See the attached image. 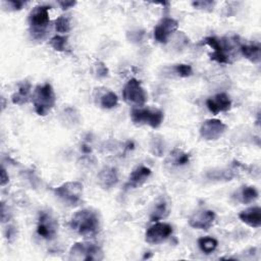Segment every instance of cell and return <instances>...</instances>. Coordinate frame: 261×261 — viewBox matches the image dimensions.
I'll use <instances>...</instances> for the list:
<instances>
[{"mask_svg":"<svg viewBox=\"0 0 261 261\" xmlns=\"http://www.w3.org/2000/svg\"><path fill=\"white\" fill-rule=\"evenodd\" d=\"M54 194L64 203L75 206L82 200L83 185L79 181H67L54 189Z\"/></svg>","mask_w":261,"mask_h":261,"instance_id":"cell-5","label":"cell"},{"mask_svg":"<svg viewBox=\"0 0 261 261\" xmlns=\"http://www.w3.org/2000/svg\"><path fill=\"white\" fill-rule=\"evenodd\" d=\"M56 232H57L56 220L53 219L51 215L48 214L47 212L41 211L38 219L37 233L46 240H52L56 236Z\"/></svg>","mask_w":261,"mask_h":261,"instance_id":"cell-11","label":"cell"},{"mask_svg":"<svg viewBox=\"0 0 261 261\" xmlns=\"http://www.w3.org/2000/svg\"><path fill=\"white\" fill-rule=\"evenodd\" d=\"M151 174V169L147 166H137L129 174L128 179L125 184L126 189H135L142 186Z\"/></svg>","mask_w":261,"mask_h":261,"instance_id":"cell-14","label":"cell"},{"mask_svg":"<svg viewBox=\"0 0 261 261\" xmlns=\"http://www.w3.org/2000/svg\"><path fill=\"white\" fill-rule=\"evenodd\" d=\"M118 180L117 171L113 167H104L98 173V181L104 189L112 188Z\"/></svg>","mask_w":261,"mask_h":261,"instance_id":"cell-16","label":"cell"},{"mask_svg":"<svg viewBox=\"0 0 261 261\" xmlns=\"http://www.w3.org/2000/svg\"><path fill=\"white\" fill-rule=\"evenodd\" d=\"M190 154L184 153L181 151H177V154L174 155V164L175 165H185L189 163Z\"/></svg>","mask_w":261,"mask_h":261,"instance_id":"cell-26","label":"cell"},{"mask_svg":"<svg viewBox=\"0 0 261 261\" xmlns=\"http://www.w3.org/2000/svg\"><path fill=\"white\" fill-rule=\"evenodd\" d=\"M242 54L252 61L253 63H258L260 61V48L256 45H242L241 46Z\"/></svg>","mask_w":261,"mask_h":261,"instance_id":"cell-18","label":"cell"},{"mask_svg":"<svg viewBox=\"0 0 261 261\" xmlns=\"http://www.w3.org/2000/svg\"><path fill=\"white\" fill-rule=\"evenodd\" d=\"M101 106L105 109H111L118 103V98L113 92H108L101 97Z\"/></svg>","mask_w":261,"mask_h":261,"instance_id":"cell-23","label":"cell"},{"mask_svg":"<svg viewBox=\"0 0 261 261\" xmlns=\"http://www.w3.org/2000/svg\"><path fill=\"white\" fill-rule=\"evenodd\" d=\"M8 4L11 5V8L13 10H19L23 6L24 2L23 1H19V0H13V1H8Z\"/></svg>","mask_w":261,"mask_h":261,"instance_id":"cell-29","label":"cell"},{"mask_svg":"<svg viewBox=\"0 0 261 261\" xmlns=\"http://www.w3.org/2000/svg\"><path fill=\"white\" fill-rule=\"evenodd\" d=\"M218 242L212 237H202L198 240V246L202 252L205 254L212 253L217 248Z\"/></svg>","mask_w":261,"mask_h":261,"instance_id":"cell-19","label":"cell"},{"mask_svg":"<svg viewBox=\"0 0 261 261\" xmlns=\"http://www.w3.org/2000/svg\"><path fill=\"white\" fill-rule=\"evenodd\" d=\"M8 180H9V176H8V174L6 173L5 168H4V167H2V168H1V179H0V185L3 187V186H5V185L8 182Z\"/></svg>","mask_w":261,"mask_h":261,"instance_id":"cell-31","label":"cell"},{"mask_svg":"<svg viewBox=\"0 0 261 261\" xmlns=\"http://www.w3.org/2000/svg\"><path fill=\"white\" fill-rule=\"evenodd\" d=\"M226 130V124L216 118L205 120L200 127V135L207 141H215L219 139Z\"/></svg>","mask_w":261,"mask_h":261,"instance_id":"cell-8","label":"cell"},{"mask_svg":"<svg viewBox=\"0 0 261 261\" xmlns=\"http://www.w3.org/2000/svg\"><path fill=\"white\" fill-rule=\"evenodd\" d=\"M75 1H59L58 4L60 5V7L63 9V10H66L68 8H71L72 6L75 5Z\"/></svg>","mask_w":261,"mask_h":261,"instance_id":"cell-30","label":"cell"},{"mask_svg":"<svg viewBox=\"0 0 261 261\" xmlns=\"http://www.w3.org/2000/svg\"><path fill=\"white\" fill-rule=\"evenodd\" d=\"M172 233V227L165 222H157L151 225L145 234V240L149 244H160L170 237Z\"/></svg>","mask_w":261,"mask_h":261,"instance_id":"cell-9","label":"cell"},{"mask_svg":"<svg viewBox=\"0 0 261 261\" xmlns=\"http://www.w3.org/2000/svg\"><path fill=\"white\" fill-rule=\"evenodd\" d=\"M69 258L73 260H101L103 252L100 247L92 243H75L69 251Z\"/></svg>","mask_w":261,"mask_h":261,"instance_id":"cell-6","label":"cell"},{"mask_svg":"<svg viewBox=\"0 0 261 261\" xmlns=\"http://www.w3.org/2000/svg\"><path fill=\"white\" fill-rule=\"evenodd\" d=\"M178 28V22L171 17H164L154 29V38L158 43L166 44L170 35H172Z\"/></svg>","mask_w":261,"mask_h":261,"instance_id":"cell-10","label":"cell"},{"mask_svg":"<svg viewBox=\"0 0 261 261\" xmlns=\"http://www.w3.org/2000/svg\"><path fill=\"white\" fill-rule=\"evenodd\" d=\"M69 226L83 237H94L99 232L100 220L96 212L90 209H83L71 217Z\"/></svg>","mask_w":261,"mask_h":261,"instance_id":"cell-1","label":"cell"},{"mask_svg":"<svg viewBox=\"0 0 261 261\" xmlns=\"http://www.w3.org/2000/svg\"><path fill=\"white\" fill-rule=\"evenodd\" d=\"M258 198V191L251 186L243 187L240 192V201L244 204L254 202Z\"/></svg>","mask_w":261,"mask_h":261,"instance_id":"cell-20","label":"cell"},{"mask_svg":"<svg viewBox=\"0 0 261 261\" xmlns=\"http://www.w3.org/2000/svg\"><path fill=\"white\" fill-rule=\"evenodd\" d=\"M51 47L59 52H63L67 49V37L56 35L50 40Z\"/></svg>","mask_w":261,"mask_h":261,"instance_id":"cell-22","label":"cell"},{"mask_svg":"<svg viewBox=\"0 0 261 261\" xmlns=\"http://www.w3.org/2000/svg\"><path fill=\"white\" fill-rule=\"evenodd\" d=\"M133 122L137 124H148L153 128L161 125L164 115L163 112L155 108H134L130 112Z\"/></svg>","mask_w":261,"mask_h":261,"instance_id":"cell-4","label":"cell"},{"mask_svg":"<svg viewBox=\"0 0 261 261\" xmlns=\"http://www.w3.org/2000/svg\"><path fill=\"white\" fill-rule=\"evenodd\" d=\"M82 150H83V152H85V153H89V152L91 151V148H90V147H88L87 145H83Z\"/></svg>","mask_w":261,"mask_h":261,"instance_id":"cell-32","label":"cell"},{"mask_svg":"<svg viewBox=\"0 0 261 261\" xmlns=\"http://www.w3.org/2000/svg\"><path fill=\"white\" fill-rule=\"evenodd\" d=\"M123 100L127 104L135 106H143L147 101V95L142 87L140 81L136 79H130L122 90Z\"/></svg>","mask_w":261,"mask_h":261,"instance_id":"cell-7","label":"cell"},{"mask_svg":"<svg viewBox=\"0 0 261 261\" xmlns=\"http://www.w3.org/2000/svg\"><path fill=\"white\" fill-rule=\"evenodd\" d=\"M215 213L212 210H202L194 213L190 219L189 224L197 229H209L215 220Z\"/></svg>","mask_w":261,"mask_h":261,"instance_id":"cell-12","label":"cell"},{"mask_svg":"<svg viewBox=\"0 0 261 261\" xmlns=\"http://www.w3.org/2000/svg\"><path fill=\"white\" fill-rule=\"evenodd\" d=\"M240 219L251 227H260L261 225V208L258 206L250 207L239 214Z\"/></svg>","mask_w":261,"mask_h":261,"instance_id":"cell-15","label":"cell"},{"mask_svg":"<svg viewBox=\"0 0 261 261\" xmlns=\"http://www.w3.org/2000/svg\"><path fill=\"white\" fill-rule=\"evenodd\" d=\"M97 72L99 76H106L108 74V69L106 67V65H104L103 63H99L97 65Z\"/></svg>","mask_w":261,"mask_h":261,"instance_id":"cell-28","label":"cell"},{"mask_svg":"<svg viewBox=\"0 0 261 261\" xmlns=\"http://www.w3.org/2000/svg\"><path fill=\"white\" fill-rule=\"evenodd\" d=\"M167 213V204L165 202V200L161 199L154 207V209L151 212L150 215V219L151 221H158L160 219H162Z\"/></svg>","mask_w":261,"mask_h":261,"instance_id":"cell-21","label":"cell"},{"mask_svg":"<svg viewBox=\"0 0 261 261\" xmlns=\"http://www.w3.org/2000/svg\"><path fill=\"white\" fill-rule=\"evenodd\" d=\"M49 9L46 5L36 6L30 13L29 21L32 35L37 39H42L49 24Z\"/></svg>","mask_w":261,"mask_h":261,"instance_id":"cell-3","label":"cell"},{"mask_svg":"<svg viewBox=\"0 0 261 261\" xmlns=\"http://www.w3.org/2000/svg\"><path fill=\"white\" fill-rule=\"evenodd\" d=\"M175 72L180 76V77H188L193 73L192 66L189 64H177L174 66Z\"/></svg>","mask_w":261,"mask_h":261,"instance_id":"cell-25","label":"cell"},{"mask_svg":"<svg viewBox=\"0 0 261 261\" xmlns=\"http://www.w3.org/2000/svg\"><path fill=\"white\" fill-rule=\"evenodd\" d=\"M192 5L196 8H199V9H205V8H213V5H214V2L212 1H196V2H193Z\"/></svg>","mask_w":261,"mask_h":261,"instance_id":"cell-27","label":"cell"},{"mask_svg":"<svg viewBox=\"0 0 261 261\" xmlns=\"http://www.w3.org/2000/svg\"><path fill=\"white\" fill-rule=\"evenodd\" d=\"M55 30L58 33H67L70 30V21L69 18L66 16H59L58 18H56L55 20Z\"/></svg>","mask_w":261,"mask_h":261,"instance_id":"cell-24","label":"cell"},{"mask_svg":"<svg viewBox=\"0 0 261 261\" xmlns=\"http://www.w3.org/2000/svg\"><path fill=\"white\" fill-rule=\"evenodd\" d=\"M206 105L209 111L216 115L219 112L228 111L231 107V100L225 93H219L213 97L208 98Z\"/></svg>","mask_w":261,"mask_h":261,"instance_id":"cell-13","label":"cell"},{"mask_svg":"<svg viewBox=\"0 0 261 261\" xmlns=\"http://www.w3.org/2000/svg\"><path fill=\"white\" fill-rule=\"evenodd\" d=\"M31 94V84L28 82H23L19 85L17 92H15L12 97V103L16 105H22L29 101Z\"/></svg>","mask_w":261,"mask_h":261,"instance_id":"cell-17","label":"cell"},{"mask_svg":"<svg viewBox=\"0 0 261 261\" xmlns=\"http://www.w3.org/2000/svg\"><path fill=\"white\" fill-rule=\"evenodd\" d=\"M34 108L38 115H47L55 105L56 97L54 90L50 84L37 86L33 95Z\"/></svg>","mask_w":261,"mask_h":261,"instance_id":"cell-2","label":"cell"}]
</instances>
